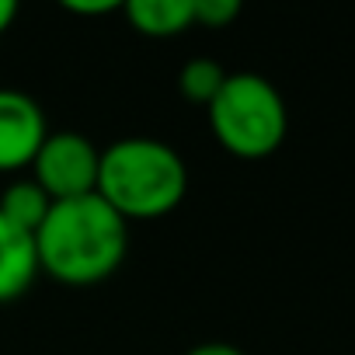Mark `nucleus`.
Wrapping results in <instances>:
<instances>
[{
    "mask_svg": "<svg viewBox=\"0 0 355 355\" xmlns=\"http://www.w3.org/2000/svg\"><path fill=\"white\" fill-rule=\"evenodd\" d=\"M39 268L63 286H98L119 272L129 251V223L98 196H77L49 206L35 230Z\"/></svg>",
    "mask_w": 355,
    "mask_h": 355,
    "instance_id": "f257e3e1",
    "label": "nucleus"
},
{
    "mask_svg": "<svg viewBox=\"0 0 355 355\" xmlns=\"http://www.w3.org/2000/svg\"><path fill=\"white\" fill-rule=\"evenodd\" d=\"M94 192L125 223L157 220L182 206L189 192V164L157 136H122L101 150Z\"/></svg>",
    "mask_w": 355,
    "mask_h": 355,
    "instance_id": "f03ea898",
    "label": "nucleus"
},
{
    "mask_svg": "<svg viewBox=\"0 0 355 355\" xmlns=\"http://www.w3.org/2000/svg\"><path fill=\"white\" fill-rule=\"evenodd\" d=\"M206 119L216 143L244 160L275 153L289 132V112L279 87L251 70L227 73L223 87L206 105Z\"/></svg>",
    "mask_w": 355,
    "mask_h": 355,
    "instance_id": "7ed1b4c3",
    "label": "nucleus"
},
{
    "mask_svg": "<svg viewBox=\"0 0 355 355\" xmlns=\"http://www.w3.org/2000/svg\"><path fill=\"white\" fill-rule=\"evenodd\" d=\"M101 150L77 129H49L39 153L32 157V182L53 199H77L98 189Z\"/></svg>",
    "mask_w": 355,
    "mask_h": 355,
    "instance_id": "20e7f679",
    "label": "nucleus"
},
{
    "mask_svg": "<svg viewBox=\"0 0 355 355\" xmlns=\"http://www.w3.org/2000/svg\"><path fill=\"white\" fill-rule=\"evenodd\" d=\"M46 136L49 122L42 105L18 87H0V174L28 167Z\"/></svg>",
    "mask_w": 355,
    "mask_h": 355,
    "instance_id": "39448f33",
    "label": "nucleus"
},
{
    "mask_svg": "<svg viewBox=\"0 0 355 355\" xmlns=\"http://www.w3.org/2000/svg\"><path fill=\"white\" fill-rule=\"evenodd\" d=\"M39 272L42 268L35 237L0 216V303H11L21 293H28Z\"/></svg>",
    "mask_w": 355,
    "mask_h": 355,
    "instance_id": "423d86ee",
    "label": "nucleus"
},
{
    "mask_svg": "<svg viewBox=\"0 0 355 355\" xmlns=\"http://www.w3.org/2000/svg\"><path fill=\"white\" fill-rule=\"evenodd\" d=\"M122 15L139 35H150V39H174L196 25L192 0H125Z\"/></svg>",
    "mask_w": 355,
    "mask_h": 355,
    "instance_id": "0eeeda50",
    "label": "nucleus"
},
{
    "mask_svg": "<svg viewBox=\"0 0 355 355\" xmlns=\"http://www.w3.org/2000/svg\"><path fill=\"white\" fill-rule=\"evenodd\" d=\"M49 206L53 199L32 182V178H15V182L0 192V216L8 223H15L18 230L32 234L42 227V220L49 216Z\"/></svg>",
    "mask_w": 355,
    "mask_h": 355,
    "instance_id": "6e6552de",
    "label": "nucleus"
},
{
    "mask_svg": "<svg viewBox=\"0 0 355 355\" xmlns=\"http://www.w3.org/2000/svg\"><path fill=\"white\" fill-rule=\"evenodd\" d=\"M223 80H227V70L209 56L189 60L178 70V91H182V98H189L196 105H209L216 98V91L223 87Z\"/></svg>",
    "mask_w": 355,
    "mask_h": 355,
    "instance_id": "1a4fd4ad",
    "label": "nucleus"
},
{
    "mask_svg": "<svg viewBox=\"0 0 355 355\" xmlns=\"http://www.w3.org/2000/svg\"><path fill=\"white\" fill-rule=\"evenodd\" d=\"M237 0H192V21L202 28H227L230 21H237Z\"/></svg>",
    "mask_w": 355,
    "mask_h": 355,
    "instance_id": "9d476101",
    "label": "nucleus"
},
{
    "mask_svg": "<svg viewBox=\"0 0 355 355\" xmlns=\"http://www.w3.org/2000/svg\"><path fill=\"white\" fill-rule=\"evenodd\" d=\"M63 8L73 11V15H112V11H122V4H112V0H67Z\"/></svg>",
    "mask_w": 355,
    "mask_h": 355,
    "instance_id": "9b49d317",
    "label": "nucleus"
},
{
    "mask_svg": "<svg viewBox=\"0 0 355 355\" xmlns=\"http://www.w3.org/2000/svg\"><path fill=\"white\" fill-rule=\"evenodd\" d=\"M185 355H244L237 345H227V341H202L196 348H189Z\"/></svg>",
    "mask_w": 355,
    "mask_h": 355,
    "instance_id": "f8f14e48",
    "label": "nucleus"
},
{
    "mask_svg": "<svg viewBox=\"0 0 355 355\" xmlns=\"http://www.w3.org/2000/svg\"><path fill=\"white\" fill-rule=\"evenodd\" d=\"M15 18H18V4H15V0H0V35L11 28Z\"/></svg>",
    "mask_w": 355,
    "mask_h": 355,
    "instance_id": "ddd939ff",
    "label": "nucleus"
}]
</instances>
